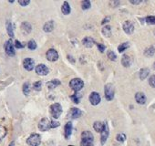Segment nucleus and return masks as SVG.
<instances>
[{"label":"nucleus","mask_w":155,"mask_h":146,"mask_svg":"<svg viewBox=\"0 0 155 146\" xmlns=\"http://www.w3.org/2000/svg\"><path fill=\"white\" fill-rule=\"evenodd\" d=\"M93 142V135L91 131H85L81 133V146H91Z\"/></svg>","instance_id":"f257e3e1"},{"label":"nucleus","mask_w":155,"mask_h":146,"mask_svg":"<svg viewBox=\"0 0 155 146\" xmlns=\"http://www.w3.org/2000/svg\"><path fill=\"white\" fill-rule=\"evenodd\" d=\"M83 86H84V82L82 81V80H81L79 78H75V79L71 80L69 82V87L76 92L82 90Z\"/></svg>","instance_id":"f03ea898"},{"label":"nucleus","mask_w":155,"mask_h":146,"mask_svg":"<svg viewBox=\"0 0 155 146\" xmlns=\"http://www.w3.org/2000/svg\"><path fill=\"white\" fill-rule=\"evenodd\" d=\"M49 111H50V114L53 118L58 119L62 113V107L58 103H54L50 106Z\"/></svg>","instance_id":"7ed1b4c3"},{"label":"nucleus","mask_w":155,"mask_h":146,"mask_svg":"<svg viewBox=\"0 0 155 146\" xmlns=\"http://www.w3.org/2000/svg\"><path fill=\"white\" fill-rule=\"evenodd\" d=\"M40 142H41V137L38 133L31 134L27 140V143L29 146H38L40 144Z\"/></svg>","instance_id":"20e7f679"},{"label":"nucleus","mask_w":155,"mask_h":146,"mask_svg":"<svg viewBox=\"0 0 155 146\" xmlns=\"http://www.w3.org/2000/svg\"><path fill=\"white\" fill-rule=\"evenodd\" d=\"M104 91H105V98L107 101L113 100V98H114V87L112 84H110V83L107 84L105 86Z\"/></svg>","instance_id":"39448f33"},{"label":"nucleus","mask_w":155,"mask_h":146,"mask_svg":"<svg viewBox=\"0 0 155 146\" xmlns=\"http://www.w3.org/2000/svg\"><path fill=\"white\" fill-rule=\"evenodd\" d=\"M5 50H6V53L10 56V57H13L15 56L16 54V51H15V47H14V43L11 39L8 40L5 44Z\"/></svg>","instance_id":"423d86ee"},{"label":"nucleus","mask_w":155,"mask_h":146,"mask_svg":"<svg viewBox=\"0 0 155 146\" xmlns=\"http://www.w3.org/2000/svg\"><path fill=\"white\" fill-rule=\"evenodd\" d=\"M46 57H47V59L48 61H51V62H54L56 60H58V54L57 52V50L53 49V48H50L47 51L46 53Z\"/></svg>","instance_id":"0eeeda50"},{"label":"nucleus","mask_w":155,"mask_h":146,"mask_svg":"<svg viewBox=\"0 0 155 146\" xmlns=\"http://www.w3.org/2000/svg\"><path fill=\"white\" fill-rule=\"evenodd\" d=\"M38 129L42 131H46L50 129V121L47 118H43L38 123Z\"/></svg>","instance_id":"6e6552de"},{"label":"nucleus","mask_w":155,"mask_h":146,"mask_svg":"<svg viewBox=\"0 0 155 146\" xmlns=\"http://www.w3.org/2000/svg\"><path fill=\"white\" fill-rule=\"evenodd\" d=\"M36 72L40 76H46L48 74V68L45 64H39L36 67Z\"/></svg>","instance_id":"1a4fd4ad"},{"label":"nucleus","mask_w":155,"mask_h":146,"mask_svg":"<svg viewBox=\"0 0 155 146\" xmlns=\"http://www.w3.org/2000/svg\"><path fill=\"white\" fill-rule=\"evenodd\" d=\"M101 144H104L109 137V126L107 124V122H104V128L102 130V131L101 132Z\"/></svg>","instance_id":"9d476101"},{"label":"nucleus","mask_w":155,"mask_h":146,"mask_svg":"<svg viewBox=\"0 0 155 146\" xmlns=\"http://www.w3.org/2000/svg\"><path fill=\"white\" fill-rule=\"evenodd\" d=\"M23 66H24L25 69L30 71V70H32V69L34 68V67H35L34 60H33L32 58H25L24 61H23Z\"/></svg>","instance_id":"9b49d317"},{"label":"nucleus","mask_w":155,"mask_h":146,"mask_svg":"<svg viewBox=\"0 0 155 146\" xmlns=\"http://www.w3.org/2000/svg\"><path fill=\"white\" fill-rule=\"evenodd\" d=\"M90 101L92 105H98L101 102V96L98 92H91L90 95Z\"/></svg>","instance_id":"f8f14e48"},{"label":"nucleus","mask_w":155,"mask_h":146,"mask_svg":"<svg viewBox=\"0 0 155 146\" xmlns=\"http://www.w3.org/2000/svg\"><path fill=\"white\" fill-rule=\"evenodd\" d=\"M68 115L71 119H77L81 116V111L78 108H72V109H70Z\"/></svg>","instance_id":"ddd939ff"},{"label":"nucleus","mask_w":155,"mask_h":146,"mask_svg":"<svg viewBox=\"0 0 155 146\" xmlns=\"http://www.w3.org/2000/svg\"><path fill=\"white\" fill-rule=\"evenodd\" d=\"M123 30L127 33V34H131L134 31V26L130 21H126L123 24Z\"/></svg>","instance_id":"4468645a"},{"label":"nucleus","mask_w":155,"mask_h":146,"mask_svg":"<svg viewBox=\"0 0 155 146\" xmlns=\"http://www.w3.org/2000/svg\"><path fill=\"white\" fill-rule=\"evenodd\" d=\"M135 100L139 104H144L146 102V97L142 92H137L135 94Z\"/></svg>","instance_id":"2eb2a0df"},{"label":"nucleus","mask_w":155,"mask_h":146,"mask_svg":"<svg viewBox=\"0 0 155 146\" xmlns=\"http://www.w3.org/2000/svg\"><path fill=\"white\" fill-rule=\"evenodd\" d=\"M72 129H73L72 123L70 121H68L65 125V137H66V139H69V137L72 133Z\"/></svg>","instance_id":"dca6fc26"},{"label":"nucleus","mask_w":155,"mask_h":146,"mask_svg":"<svg viewBox=\"0 0 155 146\" xmlns=\"http://www.w3.org/2000/svg\"><path fill=\"white\" fill-rule=\"evenodd\" d=\"M131 63H132L131 58H130V56H128V55H123V57H122V58H121V64H122L124 67L128 68V67H130V66L131 65Z\"/></svg>","instance_id":"f3484780"},{"label":"nucleus","mask_w":155,"mask_h":146,"mask_svg":"<svg viewBox=\"0 0 155 146\" xmlns=\"http://www.w3.org/2000/svg\"><path fill=\"white\" fill-rule=\"evenodd\" d=\"M21 29H22V31L25 34H28V33L31 32L32 27H31V25L28 22H23L22 25H21Z\"/></svg>","instance_id":"a211bd4d"},{"label":"nucleus","mask_w":155,"mask_h":146,"mask_svg":"<svg viewBox=\"0 0 155 146\" xmlns=\"http://www.w3.org/2000/svg\"><path fill=\"white\" fill-rule=\"evenodd\" d=\"M60 84V81H58V80H52V81H48V83H47V87H48V89H49V90H54L56 87H58V85Z\"/></svg>","instance_id":"6ab92c4d"},{"label":"nucleus","mask_w":155,"mask_h":146,"mask_svg":"<svg viewBox=\"0 0 155 146\" xmlns=\"http://www.w3.org/2000/svg\"><path fill=\"white\" fill-rule=\"evenodd\" d=\"M82 43H83V45H84L86 48H91V47L94 45V40H93L91 38L87 37V38H83Z\"/></svg>","instance_id":"aec40b11"},{"label":"nucleus","mask_w":155,"mask_h":146,"mask_svg":"<svg viewBox=\"0 0 155 146\" xmlns=\"http://www.w3.org/2000/svg\"><path fill=\"white\" fill-rule=\"evenodd\" d=\"M54 28V23L53 21H48L47 23H45L44 27H43V30L45 32H51Z\"/></svg>","instance_id":"412c9836"},{"label":"nucleus","mask_w":155,"mask_h":146,"mask_svg":"<svg viewBox=\"0 0 155 146\" xmlns=\"http://www.w3.org/2000/svg\"><path fill=\"white\" fill-rule=\"evenodd\" d=\"M93 128L97 132H101L103 128H104V123H102L101 121H96L93 124Z\"/></svg>","instance_id":"4be33fe9"},{"label":"nucleus","mask_w":155,"mask_h":146,"mask_svg":"<svg viewBox=\"0 0 155 146\" xmlns=\"http://www.w3.org/2000/svg\"><path fill=\"white\" fill-rule=\"evenodd\" d=\"M61 11L64 15H68L70 13V7L68 2H64L61 8Z\"/></svg>","instance_id":"5701e85b"},{"label":"nucleus","mask_w":155,"mask_h":146,"mask_svg":"<svg viewBox=\"0 0 155 146\" xmlns=\"http://www.w3.org/2000/svg\"><path fill=\"white\" fill-rule=\"evenodd\" d=\"M150 73V70L149 68H141L140 71V80H144L148 77Z\"/></svg>","instance_id":"b1692460"},{"label":"nucleus","mask_w":155,"mask_h":146,"mask_svg":"<svg viewBox=\"0 0 155 146\" xmlns=\"http://www.w3.org/2000/svg\"><path fill=\"white\" fill-rule=\"evenodd\" d=\"M7 30H8V35H9L11 38H13V37H14L13 26H12V24H11V22H10V21H8V22H7Z\"/></svg>","instance_id":"393cba45"},{"label":"nucleus","mask_w":155,"mask_h":146,"mask_svg":"<svg viewBox=\"0 0 155 146\" xmlns=\"http://www.w3.org/2000/svg\"><path fill=\"white\" fill-rule=\"evenodd\" d=\"M102 33L105 37H110L111 36V28L110 26H105L102 28Z\"/></svg>","instance_id":"a878e982"},{"label":"nucleus","mask_w":155,"mask_h":146,"mask_svg":"<svg viewBox=\"0 0 155 146\" xmlns=\"http://www.w3.org/2000/svg\"><path fill=\"white\" fill-rule=\"evenodd\" d=\"M80 98H81V95H79V93H74L73 95L70 96V99L72 100V101L76 104L80 103Z\"/></svg>","instance_id":"bb28decb"},{"label":"nucleus","mask_w":155,"mask_h":146,"mask_svg":"<svg viewBox=\"0 0 155 146\" xmlns=\"http://www.w3.org/2000/svg\"><path fill=\"white\" fill-rule=\"evenodd\" d=\"M130 47V44H129V42H124V43H122V44H120V46H119V48H118V50H119V52H123L125 49H127L128 48Z\"/></svg>","instance_id":"cd10ccee"},{"label":"nucleus","mask_w":155,"mask_h":146,"mask_svg":"<svg viewBox=\"0 0 155 146\" xmlns=\"http://www.w3.org/2000/svg\"><path fill=\"white\" fill-rule=\"evenodd\" d=\"M23 92H24L25 95L29 94V92H30V84L28 82L24 83V85H23Z\"/></svg>","instance_id":"c85d7f7f"},{"label":"nucleus","mask_w":155,"mask_h":146,"mask_svg":"<svg viewBox=\"0 0 155 146\" xmlns=\"http://www.w3.org/2000/svg\"><path fill=\"white\" fill-rule=\"evenodd\" d=\"M6 135H7V129L4 126L0 125V141L3 140Z\"/></svg>","instance_id":"c756f323"},{"label":"nucleus","mask_w":155,"mask_h":146,"mask_svg":"<svg viewBox=\"0 0 155 146\" xmlns=\"http://www.w3.org/2000/svg\"><path fill=\"white\" fill-rule=\"evenodd\" d=\"M154 53H155V49L153 47H150L149 48H147L145 50V56H147V57H151L154 55Z\"/></svg>","instance_id":"7c9ffc66"},{"label":"nucleus","mask_w":155,"mask_h":146,"mask_svg":"<svg viewBox=\"0 0 155 146\" xmlns=\"http://www.w3.org/2000/svg\"><path fill=\"white\" fill-rule=\"evenodd\" d=\"M81 7H82L83 10L89 9L91 8V1H89V0H84V1H82V3H81Z\"/></svg>","instance_id":"2f4dec72"},{"label":"nucleus","mask_w":155,"mask_h":146,"mask_svg":"<svg viewBox=\"0 0 155 146\" xmlns=\"http://www.w3.org/2000/svg\"><path fill=\"white\" fill-rule=\"evenodd\" d=\"M33 89L37 91H41L42 89V81H37L33 84Z\"/></svg>","instance_id":"473e14b6"},{"label":"nucleus","mask_w":155,"mask_h":146,"mask_svg":"<svg viewBox=\"0 0 155 146\" xmlns=\"http://www.w3.org/2000/svg\"><path fill=\"white\" fill-rule=\"evenodd\" d=\"M28 48L30 50H34V49L37 48V43H36L34 40H30V41H28Z\"/></svg>","instance_id":"72a5a7b5"},{"label":"nucleus","mask_w":155,"mask_h":146,"mask_svg":"<svg viewBox=\"0 0 155 146\" xmlns=\"http://www.w3.org/2000/svg\"><path fill=\"white\" fill-rule=\"evenodd\" d=\"M116 140H117L118 141L123 142V141H125V140H126V135H125V134H123V133H120V134H118V135H117Z\"/></svg>","instance_id":"f704fd0d"},{"label":"nucleus","mask_w":155,"mask_h":146,"mask_svg":"<svg viewBox=\"0 0 155 146\" xmlns=\"http://www.w3.org/2000/svg\"><path fill=\"white\" fill-rule=\"evenodd\" d=\"M145 20H146V22L148 24H150V25H154L155 24V17H153V16L147 17Z\"/></svg>","instance_id":"c9c22d12"},{"label":"nucleus","mask_w":155,"mask_h":146,"mask_svg":"<svg viewBox=\"0 0 155 146\" xmlns=\"http://www.w3.org/2000/svg\"><path fill=\"white\" fill-rule=\"evenodd\" d=\"M108 57H109V58H110V60H112V61H115V60L117 59V57H116L115 53H114L113 51H111V50H110V51L108 52Z\"/></svg>","instance_id":"e433bc0d"},{"label":"nucleus","mask_w":155,"mask_h":146,"mask_svg":"<svg viewBox=\"0 0 155 146\" xmlns=\"http://www.w3.org/2000/svg\"><path fill=\"white\" fill-rule=\"evenodd\" d=\"M149 84H150L151 87L155 88V75H152V76L149 79Z\"/></svg>","instance_id":"4c0bfd02"},{"label":"nucleus","mask_w":155,"mask_h":146,"mask_svg":"<svg viewBox=\"0 0 155 146\" xmlns=\"http://www.w3.org/2000/svg\"><path fill=\"white\" fill-rule=\"evenodd\" d=\"M14 47L17 48H24V45L21 44L18 40H16L15 43H14Z\"/></svg>","instance_id":"58836bf2"},{"label":"nucleus","mask_w":155,"mask_h":146,"mask_svg":"<svg viewBox=\"0 0 155 146\" xmlns=\"http://www.w3.org/2000/svg\"><path fill=\"white\" fill-rule=\"evenodd\" d=\"M59 126V122L56 121H50V128H56Z\"/></svg>","instance_id":"ea45409f"},{"label":"nucleus","mask_w":155,"mask_h":146,"mask_svg":"<svg viewBox=\"0 0 155 146\" xmlns=\"http://www.w3.org/2000/svg\"><path fill=\"white\" fill-rule=\"evenodd\" d=\"M18 3H19L22 7H26V6H28V5L30 3V1H28V0H27V1H24V0H21V1H18Z\"/></svg>","instance_id":"a19ab883"},{"label":"nucleus","mask_w":155,"mask_h":146,"mask_svg":"<svg viewBox=\"0 0 155 146\" xmlns=\"http://www.w3.org/2000/svg\"><path fill=\"white\" fill-rule=\"evenodd\" d=\"M97 46H98L99 50H100L101 52H104V50H105V48H106L104 45H102V44H97Z\"/></svg>","instance_id":"79ce46f5"},{"label":"nucleus","mask_w":155,"mask_h":146,"mask_svg":"<svg viewBox=\"0 0 155 146\" xmlns=\"http://www.w3.org/2000/svg\"><path fill=\"white\" fill-rule=\"evenodd\" d=\"M110 17H108V18H105V19H104V20H103L102 22H101V24H102V25H104L105 23H107V22H109V21H110Z\"/></svg>","instance_id":"37998d69"},{"label":"nucleus","mask_w":155,"mask_h":146,"mask_svg":"<svg viewBox=\"0 0 155 146\" xmlns=\"http://www.w3.org/2000/svg\"><path fill=\"white\" fill-rule=\"evenodd\" d=\"M141 1H130V3L131 4H135V5H137V4H140Z\"/></svg>","instance_id":"c03bdc74"},{"label":"nucleus","mask_w":155,"mask_h":146,"mask_svg":"<svg viewBox=\"0 0 155 146\" xmlns=\"http://www.w3.org/2000/svg\"><path fill=\"white\" fill-rule=\"evenodd\" d=\"M9 146H14V142H11V144Z\"/></svg>","instance_id":"a18cd8bd"},{"label":"nucleus","mask_w":155,"mask_h":146,"mask_svg":"<svg viewBox=\"0 0 155 146\" xmlns=\"http://www.w3.org/2000/svg\"><path fill=\"white\" fill-rule=\"evenodd\" d=\"M153 68L155 69V62H154V64H153Z\"/></svg>","instance_id":"49530a36"},{"label":"nucleus","mask_w":155,"mask_h":146,"mask_svg":"<svg viewBox=\"0 0 155 146\" xmlns=\"http://www.w3.org/2000/svg\"><path fill=\"white\" fill-rule=\"evenodd\" d=\"M69 146H72V145H69Z\"/></svg>","instance_id":"de8ad7c7"},{"label":"nucleus","mask_w":155,"mask_h":146,"mask_svg":"<svg viewBox=\"0 0 155 146\" xmlns=\"http://www.w3.org/2000/svg\"><path fill=\"white\" fill-rule=\"evenodd\" d=\"M91 146H92V145H91Z\"/></svg>","instance_id":"09e8293b"}]
</instances>
